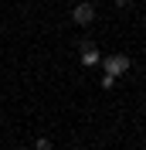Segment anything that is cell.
Instances as JSON below:
<instances>
[{"label":"cell","instance_id":"obj_1","mask_svg":"<svg viewBox=\"0 0 146 150\" xmlns=\"http://www.w3.org/2000/svg\"><path fill=\"white\" fill-rule=\"evenodd\" d=\"M72 21L82 24V28H88L92 21H95V7H92V4H78V7H72Z\"/></svg>","mask_w":146,"mask_h":150},{"label":"cell","instance_id":"obj_2","mask_svg":"<svg viewBox=\"0 0 146 150\" xmlns=\"http://www.w3.org/2000/svg\"><path fill=\"white\" fill-rule=\"evenodd\" d=\"M102 65H105V72H109L112 79H116V75H122V72H129V58H126V55H112V58H105V62H102Z\"/></svg>","mask_w":146,"mask_h":150},{"label":"cell","instance_id":"obj_3","mask_svg":"<svg viewBox=\"0 0 146 150\" xmlns=\"http://www.w3.org/2000/svg\"><path fill=\"white\" fill-rule=\"evenodd\" d=\"M82 65H85V68H99V65H102V55H99L92 45H85V51H82Z\"/></svg>","mask_w":146,"mask_h":150},{"label":"cell","instance_id":"obj_4","mask_svg":"<svg viewBox=\"0 0 146 150\" xmlns=\"http://www.w3.org/2000/svg\"><path fill=\"white\" fill-rule=\"evenodd\" d=\"M51 147H55V143L48 140V137H37V140H34V150H51Z\"/></svg>","mask_w":146,"mask_h":150},{"label":"cell","instance_id":"obj_5","mask_svg":"<svg viewBox=\"0 0 146 150\" xmlns=\"http://www.w3.org/2000/svg\"><path fill=\"white\" fill-rule=\"evenodd\" d=\"M116 7H129V0H116Z\"/></svg>","mask_w":146,"mask_h":150},{"label":"cell","instance_id":"obj_6","mask_svg":"<svg viewBox=\"0 0 146 150\" xmlns=\"http://www.w3.org/2000/svg\"><path fill=\"white\" fill-rule=\"evenodd\" d=\"M17 150H24V147H17Z\"/></svg>","mask_w":146,"mask_h":150}]
</instances>
